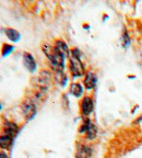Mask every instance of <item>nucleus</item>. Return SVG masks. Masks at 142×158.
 <instances>
[{
  "instance_id": "6",
  "label": "nucleus",
  "mask_w": 142,
  "mask_h": 158,
  "mask_svg": "<svg viewBox=\"0 0 142 158\" xmlns=\"http://www.w3.org/2000/svg\"><path fill=\"white\" fill-rule=\"evenodd\" d=\"M23 65H24L25 68L31 73H34L37 68L36 62H35L33 55L30 54V53H27V52L23 54Z\"/></svg>"
},
{
  "instance_id": "11",
  "label": "nucleus",
  "mask_w": 142,
  "mask_h": 158,
  "mask_svg": "<svg viewBox=\"0 0 142 158\" xmlns=\"http://www.w3.org/2000/svg\"><path fill=\"white\" fill-rule=\"evenodd\" d=\"M91 148L86 145H80L77 149L76 158H90L91 157Z\"/></svg>"
},
{
  "instance_id": "10",
  "label": "nucleus",
  "mask_w": 142,
  "mask_h": 158,
  "mask_svg": "<svg viewBox=\"0 0 142 158\" xmlns=\"http://www.w3.org/2000/svg\"><path fill=\"white\" fill-rule=\"evenodd\" d=\"M3 31H5L6 36H7L11 42L17 43V42H19L20 39H21V34H20L19 31H17L15 29H12V27H6Z\"/></svg>"
},
{
  "instance_id": "14",
  "label": "nucleus",
  "mask_w": 142,
  "mask_h": 158,
  "mask_svg": "<svg viewBox=\"0 0 142 158\" xmlns=\"http://www.w3.org/2000/svg\"><path fill=\"white\" fill-rule=\"evenodd\" d=\"M13 51H14V46L13 45L8 44V43H3L2 46H1V57L9 56Z\"/></svg>"
},
{
  "instance_id": "4",
  "label": "nucleus",
  "mask_w": 142,
  "mask_h": 158,
  "mask_svg": "<svg viewBox=\"0 0 142 158\" xmlns=\"http://www.w3.org/2000/svg\"><path fill=\"white\" fill-rule=\"evenodd\" d=\"M80 109H81V113H82L83 116L90 115V114L93 112V109H94V103H93L92 98L89 96L84 97L80 103Z\"/></svg>"
},
{
  "instance_id": "2",
  "label": "nucleus",
  "mask_w": 142,
  "mask_h": 158,
  "mask_svg": "<svg viewBox=\"0 0 142 158\" xmlns=\"http://www.w3.org/2000/svg\"><path fill=\"white\" fill-rule=\"evenodd\" d=\"M69 69L73 77H81L84 75V66L81 62V53L79 49L74 48L70 52Z\"/></svg>"
},
{
  "instance_id": "5",
  "label": "nucleus",
  "mask_w": 142,
  "mask_h": 158,
  "mask_svg": "<svg viewBox=\"0 0 142 158\" xmlns=\"http://www.w3.org/2000/svg\"><path fill=\"white\" fill-rule=\"evenodd\" d=\"M22 111L27 120H31L36 114V106L31 100H25L22 103Z\"/></svg>"
},
{
  "instance_id": "1",
  "label": "nucleus",
  "mask_w": 142,
  "mask_h": 158,
  "mask_svg": "<svg viewBox=\"0 0 142 158\" xmlns=\"http://www.w3.org/2000/svg\"><path fill=\"white\" fill-rule=\"evenodd\" d=\"M43 51H44L45 55H46L47 59L49 60V64L53 67L55 72L57 74H62L65 70V60L66 57L61 54L60 52H58L56 48L49 45H44L43 46Z\"/></svg>"
},
{
  "instance_id": "3",
  "label": "nucleus",
  "mask_w": 142,
  "mask_h": 158,
  "mask_svg": "<svg viewBox=\"0 0 142 158\" xmlns=\"http://www.w3.org/2000/svg\"><path fill=\"white\" fill-rule=\"evenodd\" d=\"M79 133L85 134L88 139H94L96 134H97V130H96V126L89 118H86L79 128Z\"/></svg>"
},
{
  "instance_id": "8",
  "label": "nucleus",
  "mask_w": 142,
  "mask_h": 158,
  "mask_svg": "<svg viewBox=\"0 0 142 158\" xmlns=\"http://www.w3.org/2000/svg\"><path fill=\"white\" fill-rule=\"evenodd\" d=\"M19 132V126L14 123V122L11 121H6L3 123V132L2 133L8 134V135H11L13 137H15V135Z\"/></svg>"
},
{
  "instance_id": "7",
  "label": "nucleus",
  "mask_w": 142,
  "mask_h": 158,
  "mask_svg": "<svg viewBox=\"0 0 142 158\" xmlns=\"http://www.w3.org/2000/svg\"><path fill=\"white\" fill-rule=\"evenodd\" d=\"M84 87H85L88 90H92V89L95 88L96 84H97V77L94 73L92 72H88L85 74V77H84Z\"/></svg>"
},
{
  "instance_id": "15",
  "label": "nucleus",
  "mask_w": 142,
  "mask_h": 158,
  "mask_svg": "<svg viewBox=\"0 0 142 158\" xmlns=\"http://www.w3.org/2000/svg\"><path fill=\"white\" fill-rule=\"evenodd\" d=\"M0 158H9V156H8V154L6 152L1 151L0 152Z\"/></svg>"
},
{
  "instance_id": "16",
  "label": "nucleus",
  "mask_w": 142,
  "mask_h": 158,
  "mask_svg": "<svg viewBox=\"0 0 142 158\" xmlns=\"http://www.w3.org/2000/svg\"><path fill=\"white\" fill-rule=\"evenodd\" d=\"M1 109H2V106H1V103H0V110H1Z\"/></svg>"
},
{
  "instance_id": "12",
  "label": "nucleus",
  "mask_w": 142,
  "mask_h": 158,
  "mask_svg": "<svg viewBox=\"0 0 142 158\" xmlns=\"http://www.w3.org/2000/svg\"><path fill=\"white\" fill-rule=\"evenodd\" d=\"M55 48H56L58 52L61 53V54L64 55L66 58L70 56V51H69L68 45H67L64 41H61V40H58V41H56V43H55Z\"/></svg>"
},
{
  "instance_id": "13",
  "label": "nucleus",
  "mask_w": 142,
  "mask_h": 158,
  "mask_svg": "<svg viewBox=\"0 0 142 158\" xmlns=\"http://www.w3.org/2000/svg\"><path fill=\"white\" fill-rule=\"evenodd\" d=\"M70 92L71 94H73L74 97L79 98V97H81L83 94V88H82V86L80 84L74 82V84H72L70 86Z\"/></svg>"
},
{
  "instance_id": "9",
  "label": "nucleus",
  "mask_w": 142,
  "mask_h": 158,
  "mask_svg": "<svg viewBox=\"0 0 142 158\" xmlns=\"http://www.w3.org/2000/svg\"><path fill=\"white\" fill-rule=\"evenodd\" d=\"M13 136L8 135V134L1 133L0 134V148L3 149V151H7L10 149V147L12 146L13 143Z\"/></svg>"
}]
</instances>
